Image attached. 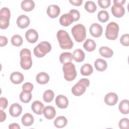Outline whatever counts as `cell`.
Masks as SVG:
<instances>
[{
  "mask_svg": "<svg viewBox=\"0 0 129 129\" xmlns=\"http://www.w3.org/2000/svg\"><path fill=\"white\" fill-rule=\"evenodd\" d=\"M54 94L51 90H48L44 92L43 94V99L46 102H50L53 99Z\"/></svg>",
  "mask_w": 129,
  "mask_h": 129,
  "instance_id": "cell-35",
  "label": "cell"
},
{
  "mask_svg": "<svg viewBox=\"0 0 129 129\" xmlns=\"http://www.w3.org/2000/svg\"><path fill=\"white\" fill-rule=\"evenodd\" d=\"M69 14L72 16V17L74 18V21H77L79 20V19H80V13L77 10L72 9V10H70L69 12Z\"/></svg>",
  "mask_w": 129,
  "mask_h": 129,
  "instance_id": "cell-41",
  "label": "cell"
},
{
  "mask_svg": "<svg viewBox=\"0 0 129 129\" xmlns=\"http://www.w3.org/2000/svg\"><path fill=\"white\" fill-rule=\"evenodd\" d=\"M90 33L94 37H99L103 32L102 27L98 23H93L90 27Z\"/></svg>",
  "mask_w": 129,
  "mask_h": 129,
  "instance_id": "cell-10",
  "label": "cell"
},
{
  "mask_svg": "<svg viewBox=\"0 0 129 129\" xmlns=\"http://www.w3.org/2000/svg\"><path fill=\"white\" fill-rule=\"evenodd\" d=\"M119 126L121 129L128 128L129 127V120L127 118H123L119 121Z\"/></svg>",
  "mask_w": 129,
  "mask_h": 129,
  "instance_id": "cell-37",
  "label": "cell"
},
{
  "mask_svg": "<svg viewBox=\"0 0 129 129\" xmlns=\"http://www.w3.org/2000/svg\"><path fill=\"white\" fill-rule=\"evenodd\" d=\"M110 0H98V4L99 6L102 9H106L110 5Z\"/></svg>",
  "mask_w": 129,
  "mask_h": 129,
  "instance_id": "cell-39",
  "label": "cell"
},
{
  "mask_svg": "<svg viewBox=\"0 0 129 129\" xmlns=\"http://www.w3.org/2000/svg\"><path fill=\"white\" fill-rule=\"evenodd\" d=\"M84 8L89 13H94L97 9V7L95 3L91 1H87L86 2Z\"/></svg>",
  "mask_w": 129,
  "mask_h": 129,
  "instance_id": "cell-33",
  "label": "cell"
},
{
  "mask_svg": "<svg viewBox=\"0 0 129 129\" xmlns=\"http://www.w3.org/2000/svg\"><path fill=\"white\" fill-rule=\"evenodd\" d=\"M73 56L75 61L77 62H81L84 60L85 54L82 49H77L74 50Z\"/></svg>",
  "mask_w": 129,
  "mask_h": 129,
  "instance_id": "cell-29",
  "label": "cell"
},
{
  "mask_svg": "<svg viewBox=\"0 0 129 129\" xmlns=\"http://www.w3.org/2000/svg\"><path fill=\"white\" fill-rule=\"evenodd\" d=\"M21 7L24 11L29 12L34 8L35 3L31 0H24L22 2Z\"/></svg>",
  "mask_w": 129,
  "mask_h": 129,
  "instance_id": "cell-22",
  "label": "cell"
},
{
  "mask_svg": "<svg viewBox=\"0 0 129 129\" xmlns=\"http://www.w3.org/2000/svg\"><path fill=\"white\" fill-rule=\"evenodd\" d=\"M62 70L64 73V78L67 81H71L76 78L77 72L75 66L71 62L64 64Z\"/></svg>",
  "mask_w": 129,
  "mask_h": 129,
  "instance_id": "cell-6",
  "label": "cell"
},
{
  "mask_svg": "<svg viewBox=\"0 0 129 129\" xmlns=\"http://www.w3.org/2000/svg\"><path fill=\"white\" fill-rule=\"evenodd\" d=\"M9 128L10 129H13V128H20V126L19 125V124L18 123H12L11 124L9 125Z\"/></svg>",
  "mask_w": 129,
  "mask_h": 129,
  "instance_id": "cell-46",
  "label": "cell"
},
{
  "mask_svg": "<svg viewBox=\"0 0 129 129\" xmlns=\"http://www.w3.org/2000/svg\"><path fill=\"white\" fill-rule=\"evenodd\" d=\"M120 42L122 45L128 46L129 45V34H123L120 38Z\"/></svg>",
  "mask_w": 129,
  "mask_h": 129,
  "instance_id": "cell-38",
  "label": "cell"
},
{
  "mask_svg": "<svg viewBox=\"0 0 129 129\" xmlns=\"http://www.w3.org/2000/svg\"><path fill=\"white\" fill-rule=\"evenodd\" d=\"M114 4H118L121 5H123L125 3V0H114Z\"/></svg>",
  "mask_w": 129,
  "mask_h": 129,
  "instance_id": "cell-47",
  "label": "cell"
},
{
  "mask_svg": "<svg viewBox=\"0 0 129 129\" xmlns=\"http://www.w3.org/2000/svg\"><path fill=\"white\" fill-rule=\"evenodd\" d=\"M11 43L15 46H20L23 43V38L18 34L14 35L11 38Z\"/></svg>",
  "mask_w": 129,
  "mask_h": 129,
  "instance_id": "cell-36",
  "label": "cell"
},
{
  "mask_svg": "<svg viewBox=\"0 0 129 129\" xmlns=\"http://www.w3.org/2000/svg\"><path fill=\"white\" fill-rule=\"evenodd\" d=\"M10 80L15 84H19L24 80L23 75L19 72H14L11 74Z\"/></svg>",
  "mask_w": 129,
  "mask_h": 129,
  "instance_id": "cell-20",
  "label": "cell"
},
{
  "mask_svg": "<svg viewBox=\"0 0 129 129\" xmlns=\"http://www.w3.org/2000/svg\"><path fill=\"white\" fill-rule=\"evenodd\" d=\"M69 2L73 5L76 6H80L83 3L82 0H70Z\"/></svg>",
  "mask_w": 129,
  "mask_h": 129,
  "instance_id": "cell-44",
  "label": "cell"
},
{
  "mask_svg": "<svg viewBox=\"0 0 129 129\" xmlns=\"http://www.w3.org/2000/svg\"><path fill=\"white\" fill-rule=\"evenodd\" d=\"M36 81L39 84H45L49 80V75L45 72H41L37 74L36 77Z\"/></svg>",
  "mask_w": 129,
  "mask_h": 129,
  "instance_id": "cell-21",
  "label": "cell"
},
{
  "mask_svg": "<svg viewBox=\"0 0 129 129\" xmlns=\"http://www.w3.org/2000/svg\"><path fill=\"white\" fill-rule=\"evenodd\" d=\"M30 19L26 15H22L19 16L17 20V26L21 28L24 29L27 27L30 24Z\"/></svg>",
  "mask_w": 129,
  "mask_h": 129,
  "instance_id": "cell-12",
  "label": "cell"
},
{
  "mask_svg": "<svg viewBox=\"0 0 129 129\" xmlns=\"http://www.w3.org/2000/svg\"><path fill=\"white\" fill-rule=\"evenodd\" d=\"M22 107L17 103L12 104L9 109V113L13 117H18L22 113Z\"/></svg>",
  "mask_w": 129,
  "mask_h": 129,
  "instance_id": "cell-14",
  "label": "cell"
},
{
  "mask_svg": "<svg viewBox=\"0 0 129 129\" xmlns=\"http://www.w3.org/2000/svg\"><path fill=\"white\" fill-rule=\"evenodd\" d=\"M33 89V85L29 82L25 83L22 86V90L23 91L31 92Z\"/></svg>",
  "mask_w": 129,
  "mask_h": 129,
  "instance_id": "cell-40",
  "label": "cell"
},
{
  "mask_svg": "<svg viewBox=\"0 0 129 129\" xmlns=\"http://www.w3.org/2000/svg\"><path fill=\"white\" fill-rule=\"evenodd\" d=\"M0 114H1V122L4 121L6 118V113L1 109L0 110Z\"/></svg>",
  "mask_w": 129,
  "mask_h": 129,
  "instance_id": "cell-45",
  "label": "cell"
},
{
  "mask_svg": "<svg viewBox=\"0 0 129 129\" xmlns=\"http://www.w3.org/2000/svg\"><path fill=\"white\" fill-rule=\"evenodd\" d=\"M89 80L86 78L80 79L72 88V93L77 96L83 95L86 90V88L89 87Z\"/></svg>",
  "mask_w": 129,
  "mask_h": 129,
  "instance_id": "cell-3",
  "label": "cell"
},
{
  "mask_svg": "<svg viewBox=\"0 0 129 129\" xmlns=\"http://www.w3.org/2000/svg\"><path fill=\"white\" fill-rule=\"evenodd\" d=\"M21 121L22 124L24 126H30L34 122V118L31 114L29 113H26L22 116Z\"/></svg>",
  "mask_w": 129,
  "mask_h": 129,
  "instance_id": "cell-25",
  "label": "cell"
},
{
  "mask_svg": "<svg viewBox=\"0 0 129 129\" xmlns=\"http://www.w3.org/2000/svg\"><path fill=\"white\" fill-rule=\"evenodd\" d=\"M57 38L60 47L63 49H71L73 42L68 32L64 30H59L57 33Z\"/></svg>",
  "mask_w": 129,
  "mask_h": 129,
  "instance_id": "cell-1",
  "label": "cell"
},
{
  "mask_svg": "<svg viewBox=\"0 0 129 129\" xmlns=\"http://www.w3.org/2000/svg\"><path fill=\"white\" fill-rule=\"evenodd\" d=\"M99 53L102 56L106 58H110L113 54V50L106 46H102L99 48Z\"/></svg>",
  "mask_w": 129,
  "mask_h": 129,
  "instance_id": "cell-28",
  "label": "cell"
},
{
  "mask_svg": "<svg viewBox=\"0 0 129 129\" xmlns=\"http://www.w3.org/2000/svg\"><path fill=\"white\" fill-rule=\"evenodd\" d=\"M73 54L68 52H63L60 54L59 56V61L62 64H65L68 62H71L73 60Z\"/></svg>",
  "mask_w": 129,
  "mask_h": 129,
  "instance_id": "cell-26",
  "label": "cell"
},
{
  "mask_svg": "<svg viewBox=\"0 0 129 129\" xmlns=\"http://www.w3.org/2000/svg\"><path fill=\"white\" fill-rule=\"evenodd\" d=\"M119 110L120 112L124 114H127L129 113V104L128 100L127 99L122 100L119 104Z\"/></svg>",
  "mask_w": 129,
  "mask_h": 129,
  "instance_id": "cell-27",
  "label": "cell"
},
{
  "mask_svg": "<svg viewBox=\"0 0 129 129\" xmlns=\"http://www.w3.org/2000/svg\"><path fill=\"white\" fill-rule=\"evenodd\" d=\"M94 66L96 69L98 71H104L107 67V63L105 60L101 58L97 59L95 62Z\"/></svg>",
  "mask_w": 129,
  "mask_h": 129,
  "instance_id": "cell-23",
  "label": "cell"
},
{
  "mask_svg": "<svg viewBox=\"0 0 129 129\" xmlns=\"http://www.w3.org/2000/svg\"><path fill=\"white\" fill-rule=\"evenodd\" d=\"M97 17L100 22L105 23L108 20L109 18V16L106 11L102 10L98 13Z\"/></svg>",
  "mask_w": 129,
  "mask_h": 129,
  "instance_id": "cell-34",
  "label": "cell"
},
{
  "mask_svg": "<svg viewBox=\"0 0 129 129\" xmlns=\"http://www.w3.org/2000/svg\"><path fill=\"white\" fill-rule=\"evenodd\" d=\"M71 32L75 40L78 42L83 41L86 37V28L85 26L81 24L75 25L72 28Z\"/></svg>",
  "mask_w": 129,
  "mask_h": 129,
  "instance_id": "cell-4",
  "label": "cell"
},
{
  "mask_svg": "<svg viewBox=\"0 0 129 129\" xmlns=\"http://www.w3.org/2000/svg\"><path fill=\"white\" fill-rule=\"evenodd\" d=\"M93 71L92 66L89 63H86L81 68V74L83 76H89Z\"/></svg>",
  "mask_w": 129,
  "mask_h": 129,
  "instance_id": "cell-31",
  "label": "cell"
},
{
  "mask_svg": "<svg viewBox=\"0 0 129 129\" xmlns=\"http://www.w3.org/2000/svg\"><path fill=\"white\" fill-rule=\"evenodd\" d=\"M111 13L115 17L120 18L124 15L125 10L122 5L118 4H114L113 6L111 7Z\"/></svg>",
  "mask_w": 129,
  "mask_h": 129,
  "instance_id": "cell-9",
  "label": "cell"
},
{
  "mask_svg": "<svg viewBox=\"0 0 129 129\" xmlns=\"http://www.w3.org/2000/svg\"><path fill=\"white\" fill-rule=\"evenodd\" d=\"M51 49V46L47 41L40 42L34 48V54L37 57H42Z\"/></svg>",
  "mask_w": 129,
  "mask_h": 129,
  "instance_id": "cell-5",
  "label": "cell"
},
{
  "mask_svg": "<svg viewBox=\"0 0 129 129\" xmlns=\"http://www.w3.org/2000/svg\"><path fill=\"white\" fill-rule=\"evenodd\" d=\"M43 113L45 118L51 119L55 117L56 111L54 107L52 106H46L43 108Z\"/></svg>",
  "mask_w": 129,
  "mask_h": 129,
  "instance_id": "cell-18",
  "label": "cell"
},
{
  "mask_svg": "<svg viewBox=\"0 0 129 129\" xmlns=\"http://www.w3.org/2000/svg\"><path fill=\"white\" fill-rule=\"evenodd\" d=\"M73 22H74V18L69 13L63 14L59 18V23L63 26H68Z\"/></svg>",
  "mask_w": 129,
  "mask_h": 129,
  "instance_id": "cell-17",
  "label": "cell"
},
{
  "mask_svg": "<svg viewBox=\"0 0 129 129\" xmlns=\"http://www.w3.org/2000/svg\"><path fill=\"white\" fill-rule=\"evenodd\" d=\"M20 99L23 103H28L32 98V94L31 92L22 91L20 94Z\"/></svg>",
  "mask_w": 129,
  "mask_h": 129,
  "instance_id": "cell-32",
  "label": "cell"
},
{
  "mask_svg": "<svg viewBox=\"0 0 129 129\" xmlns=\"http://www.w3.org/2000/svg\"><path fill=\"white\" fill-rule=\"evenodd\" d=\"M10 16V11L8 8L5 7L1 10L0 27L2 29H5L8 27Z\"/></svg>",
  "mask_w": 129,
  "mask_h": 129,
  "instance_id": "cell-8",
  "label": "cell"
},
{
  "mask_svg": "<svg viewBox=\"0 0 129 129\" xmlns=\"http://www.w3.org/2000/svg\"><path fill=\"white\" fill-rule=\"evenodd\" d=\"M21 60L20 65L24 70H29L32 66V60L31 58V51L27 48H23L20 53Z\"/></svg>",
  "mask_w": 129,
  "mask_h": 129,
  "instance_id": "cell-2",
  "label": "cell"
},
{
  "mask_svg": "<svg viewBox=\"0 0 129 129\" xmlns=\"http://www.w3.org/2000/svg\"><path fill=\"white\" fill-rule=\"evenodd\" d=\"M118 101V96L116 94L110 92L107 94L104 97L105 103L110 106L114 105Z\"/></svg>",
  "mask_w": 129,
  "mask_h": 129,
  "instance_id": "cell-13",
  "label": "cell"
},
{
  "mask_svg": "<svg viewBox=\"0 0 129 129\" xmlns=\"http://www.w3.org/2000/svg\"><path fill=\"white\" fill-rule=\"evenodd\" d=\"M68 123L67 119L63 116L57 117L54 121V125L57 128H62L64 127Z\"/></svg>",
  "mask_w": 129,
  "mask_h": 129,
  "instance_id": "cell-24",
  "label": "cell"
},
{
  "mask_svg": "<svg viewBox=\"0 0 129 129\" xmlns=\"http://www.w3.org/2000/svg\"><path fill=\"white\" fill-rule=\"evenodd\" d=\"M25 37L29 42L34 43L37 41L38 39V34L35 30L30 29L27 30L26 32Z\"/></svg>",
  "mask_w": 129,
  "mask_h": 129,
  "instance_id": "cell-11",
  "label": "cell"
},
{
  "mask_svg": "<svg viewBox=\"0 0 129 129\" xmlns=\"http://www.w3.org/2000/svg\"><path fill=\"white\" fill-rule=\"evenodd\" d=\"M55 103L60 108H66L69 104V101L67 97L62 95H58L55 99Z\"/></svg>",
  "mask_w": 129,
  "mask_h": 129,
  "instance_id": "cell-16",
  "label": "cell"
},
{
  "mask_svg": "<svg viewBox=\"0 0 129 129\" xmlns=\"http://www.w3.org/2000/svg\"><path fill=\"white\" fill-rule=\"evenodd\" d=\"M43 104L38 100L34 101L31 105V109L33 112L38 115H40L43 113Z\"/></svg>",
  "mask_w": 129,
  "mask_h": 129,
  "instance_id": "cell-19",
  "label": "cell"
},
{
  "mask_svg": "<svg viewBox=\"0 0 129 129\" xmlns=\"http://www.w3.org/2000/svg\"><path fill=\"white\" fill-rule=\"evenodd\" d=\"M8 43V39L7 37L3 36H0V46H4L7 45Z\"/></svg>",
  "mask_w": 129,
  "mask_h": 129,
  "instance_id": "cell-43",
  "label": "cell"
},
{
  "mask_svg": "<svg viewBox=\"0 0 129 129\" xmlns=\"http://www.w3.org/2000/svg\"><path fill=\"white\" fill-rule=\"evenodd\" d=\"M8 100L5 97H1L0 99V107L1 109H5L8 106Z\"/></svg>",
  "mask_w": 129,
  "mask_h": 129,
  "instance_id": "cell-42",
  "label": "cell"
},
{
  "mask_svg": "<svg viewBox=\"0 0 129 129\" xmlns=\"http://www.w3.org/2000/svg\"><path fill=\"white\" fill-rule=\"evenodd\" d=\"M96 46L95 42L91 39H87L83 44V47L87 51L89 52L94 50L95 49Z\"/></svg>",
  "mask_w": 129,
  "mask_h": 129,
  "instance_id": "cell-30",
  "label": "cell"
},
{
  "mask_svg": "<svg viewBox=\"0 0 129 129\" xmlns=\"http://www.w3.org/2000/svg\"><path fill=\"white\" fill-rule=\"evenodd\" d=\"M119 26L117 23L114 22H110L106 26L105 36L109 40H115L118 34Z\"/></svg>",
  "mask_w": 129,
  "mask_h": 129,
  "instance_id": "cell-7",
  "label": "cell"
},
{
  "mask_svg": "<svg viewBox=\"0 0 129 129\" xmlns=\"http://www.w3.org/2000/svg\"><path fill=\"white\" fill-rule=\"evenodd\" d=\"M60 13L59 7L55 5H50L48 7L47 9V14L50 18H56Z\"/></svg>",
  "mask_w": 129,
  "mask_h": 129,
  "instance_id": "cell-15",
  "label": "cell"
}]
</instances>
